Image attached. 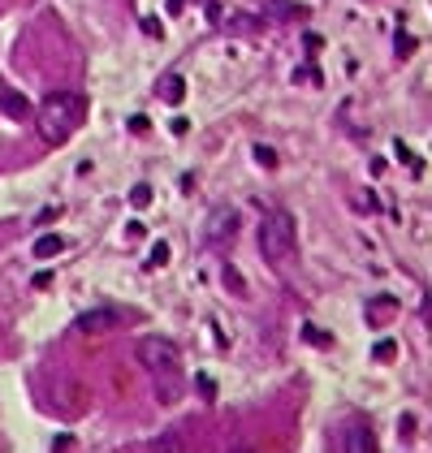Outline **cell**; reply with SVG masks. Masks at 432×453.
<instances>
[{
    "instance_id": "obj_1",
    "label": "cell",
    "mask_w": 432,
    "mask_h": 453,
    "mask_svg": "<svg viewBox=\"0 0 432 453\" xmlns=\"http://www.w3.org/2000/svg\"><path fill=\"white\" fill-rule=\"evenodd\" d=\"M138 363L156 376V397L173 406V401L182 397V359H178V341H169V337H143L138 341Z\"/></svg>"
},
{
    "instance_id": "obj_2",
    "label": "cell",
    "mask_w": 432,
    "mask_h": 453,
    "mask_svg": "<svg viewBox=\"0 0 432 453\" xmlns=\"http://www.w3.org/2000/svg\"><path fill=\"white\" fill-rule=\"evenodd\" d=\"M83 121H87V100H83V95H74V91H52L39 104V112H35V125H39V134H43L48 147L70 143Z\"/></svg>"
},
{
    "instance_id": "obj_3",
    "label": "cell",
    "mask_w": 432,
    "mask_h": 453,
    "mask_svg": "<svg viewBox=\"0 0 432 453\" xmlns=\"http://www.w3.org/2000/svg\"><path fill=\"white\" fill-rule=\"evenodd\" d=\"M294 242H298V224H294V216L290 212H268L264 220H260V251H264V259H273V264H285V259L294 255Z\"/></svg>"
},
{
    "instance_id": "obj_4",
    "label": "cell",
    "mask_w": 432,
    "mask_h": 453,
    "mask_svg": "<svg viewBox=\"0 0 432 453\" xmlns=\"http://www.w3.org/2000/svg\"><path fill=\"white\" fill-rule=\"evenodd\" d=\"M238 224H243V216L234 207H212V216L203 224V246H225V242H234Z\"/></svg>"
},
{
    "instance_id": "obj_5",
    "label": "cell",
    "mask_w": 432,
    "mask_h": 453,
    "mask_svg": "<svg viewBox=\"0 0 432 453\" xmlns=\"http://www.w3.org/2000/svg\"><path fill=\"white\" fill-rule=\"evenodd\" d=\"M117 324V311H108V306H100V311H83L74 319V328L78 333H108Z\"/></svg>"
},
{
    "instance_id": "obj_6",
    "label": "cell",
    "mask_w": 432,
    "mask_h": 453,
    "mask_svg": "<svg viewBox=\"0 0 432 453\" xmlns=\"http://www.w3.org/2000/svg\"><path fill=\"white\" fill-rule=\"evenodd\" d=\"M350 453H376V432L372 428H363V423H355V428H346V441H342Z\"/></svg>"
},
{
    "instance_id": "obj_7",
    "label": "cell",
    "mask_w": 432,
    "mask_h": 453,
    "mask_svg": "<svg viewBox=\"0 0 432 453\" xmlns=\"http://www.w3.org/2000/svg\"><path fill=\"white\" fill-rule=\"evenodd\" d=\"M0 108H5L13 121H26V117H35V108L26 104V95H18L13 87H0Z\"/></svg>"
},
{
    "instance_id": "obj_8",
    "label": "cell",
    "mask_w": 432,
    "mask_h": 453,
    "mask_svg": "<svg viewBox=\"0 0 432 453\" xmlns=\"http://www.w3.org/2000/svg\"><path fill=\"white\" fill-rule=\"evenodd\" d=\"M156 91H160V100H165V104H182V100H186V83H182L178 74H169Z\"/></svg>"
},
{
    "instance_id": "obj_9",
    "label": "cell",
    "mask_w": 432,
    "mask_h": 453,
    "mask_svg": "<svg viewBox=\"0 0 432 453\" xmlns=\"http://www.w3.org/2000/svg\"><path fill=\"white\" fill-rule=\"evenodd\" d=\"M398 311V302L393 298H376L372 306H367V324H372V328H385V319Z\"/></svg>"
},
{
    "instance_id": "obj_10",
    "label": "cell",
    "mask_w": 432,
    "mask_h": 453,
    "mask_svg": "<svg viewBox=\"0 0 432 453\" xmlns=\"http://www.w3.org/2000/svg\"><path fill=\"white\" fill-rule=\"evenodd\" d=\"M61 251H65V238H61V233H43L35 242V259H56Z\"/></svg>"
},
{
    "instance_id": "obj_11",
    "label": "cell",
    "mask_w": 432,
    "mask_h": 453,
    "mask_svg": "<svg viewBox=\"0 0 432 453\" xmlns=\"http://www.w3.org/2000/svg\"><path fill=\"white\" fill-rule=\"evenodd\" d=\"M393 156H398V165H402V169H411L415 177H420V173H424V160H420V156H415V151L407 147V143H402V138H398V143H393Z\"/></svg>"
},
{
    "instance_id": "obj_12",
    "label": "cell",
    "mask_w": 432,
    "mask_h": 453,
    "mask_svg": "<svg viewBox=\"0 0 432 453\" xmlns=\"http://www.w3.org/2000/svg\"><path fill=\"white\" fill-rule=\"evenodd\" d=\"M220 277H225L229 294H238V298H247V294H251V289H247V281H243V272H238L234 264H225V272H220Z\"/></svg>"
},
{
    "instance_id": "obj_13",
    "label": "cell",
    "mask_w": 432,
    "mask_h": 453,
    "mask_svg": "<svg viewBox=\"0 0 432 453\" xmlns=\"http://www.w3.org/2000/svg\"><path fill=\"white\" fill-rule=\"evenodd\" d=\"M415 48H420V43H415V35L398 30V39H393V56H398V61H407V56H415Z\"/></svg>"
},
{
    "instance_id": "obj_14",
    "label": "cell",
    "mask_w": 432,
    "mask_h": 453,
    "mask_svg": "<svg viewBox=\"0 0 432 453\" xmlns=\"http://www.w3.org/2000/svg\"><path fill=\"white\" fill-rule=\"evenodd\" d=\"M169 255H173V251H169V242H152V251H147V268H152V272H156V268H165V264H169Z\"/></svg>"
},
{
    "instance_id": "obj_15",
    "label": "cell",
    "mask_w": 432,
    "mask_h": 453,
    "mask_svg": "<svg viewBox=\"0 0 432 453\" xmlns=\"http://www.w3.org/2000/svg\"><path fill=\"white\" fill-rule=\"evenodd\" d=\"M255 165H260V169H277V151L268 147V143H255Z\"/></svg>"
},
{
    "instance_id": "obj_16",
    "label": "cell",
    "mask_w": 432,
    "mask_h": 453,
    "mask_svg": "<svg viewBox=\"0 0 432 453\" xmlns=\"http://www.w3.org/2000/svg\"><path fill=\"white\" fill-rule=\"evenodd\" d=\"M398 359V346L393 341H376L372 346V363H393Z\"/></svg>"
},
{
    "instance_id": "obj_17",
    "label": "cell",
    "mask_w": 432,
    "mask_h": 453,
    "mask_svg": "<svg viewBox=\"0 0 432 453\" xmlns=\"http://www.w3.org/2000/svg\"><path fill=\"white\" fill-rule=\"evenodd\" d=\"M294 83H307V87H325V78H320L316 65H302V70L294 74Z\"/></svg>"
},
{
    "instance_id": "obj_18",
    "label": "cell",
    "mask_w": 432,
    "mask_h": 453,
    "mask_svg": "<svg viewBox=\"0 0 432 453\" xmlns=\"http://www.w3.org/2000/svg\"><path fill=\"white\" fill-rule=\"evenodd\" d=\"M302 341H311V346H329V333H325V328H316V324H302Z\"/></svg>"
},
{
    "instance_id": "obj_19",
    "label": "cell",
    "mask_w": 432,
    "mask_h": 453,
    "mask_svg": "<svg viewBox=\"0 0 432 453\" xmlns=\"http://www.w3.org/2000/svg\"><path fill=\"white\" fill-rule=\"evenodd\" d=\"M130 207H138V212H143V207H152V186H134L130 190Z\"/></svg>"
},
{
    "instance_id": "obj_20",
    "label": "cell",
    "mask_w": 432,
    "mask_h": 453,
    "mask_svg": "<svg viewBox=\"0 0 432 453\" xmlns=\"http://www.w3.org/2000/svg\"><path fill=\"white\" fill-rule=\"evenodd\" d=\"M199 397L203 401H216V380L212 376H199Z\"/></svg>"
},
{
    "instance_id": "obj_21",
    "label": "cell",
    "mask_w": 432,
    "mask_h": 453,
    "mask_svg": "<svg viewBox=\"0 0 432 453\" xmlns=\"http://www.w3.org/2000/svg\"><path fill=\"white\" fill-rule=\"evenodd\" d=\"M398 436H402V445L415 436V419H411V414H402V423H398Z\"/></svg>"
},
{
    "instance_id": "obj_22",
    "label": "cell",
    "mask_w": 432,
    "mask_h": 453,
    "mask_svg": "<svg viewBox=\"0 0 432 453\" xmlns=\"http://www.w3.org/2000/svg\"><path fill=\"white\" fill-rule=\"evenodd\" d=\"M143 30H147V35H152V39H160V35H165V26H160L156 18H143Z\"/></svg>"
},
{
    "instance_id": "obj_23",
    "label": "cell",
    "mask_w": 432,
    "mask_h": 453,
    "mask_svg": "<svg viewBox=\"0 0 432 453\" xmlns=\"http://www.w3.org/2000/svg\"><path fill=\"white\" fill-rule=\"evenodd\" d=\"M302 43H307V56H316V52H320V48H325V39H320V35H307V39H302Z\"/></svg>"
},
{
    "instance_id": "obj_24",
    "label": "cell",
    "mask_w": 432,
    "mask_h": 453,
    "mask_svg": "<svg viewBox=\"0 0 432 453\" xmlns=\"http://www.w3.org/2000/svg\"><path fill=\"white\" fill-rule=\"evenodd\" d=\"M152 449H178V436H160V441H152Z\"/></svg>"
},
{
    "instance_id": "obj_25",
    "label": "cell",
    "mask_w": 432,
    "mask_h": 453,
    "mask_svg": "<svg viewBox=\"0 0 432 453\" xmlns=\"http://www.w3.org/2000/svg\"><path fill=\"white\" fill-rule=\"evenodd\" d=\"M130 129L134 134H147V117H130Z\"/></svg>"
}]
</instances>
